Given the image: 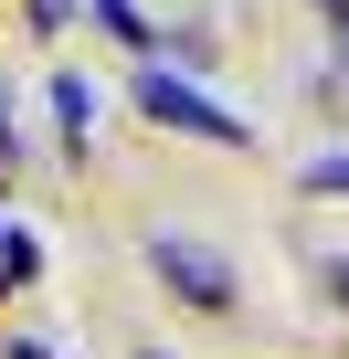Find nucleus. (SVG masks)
<instances>
[{
  "mask_svg": "<svg viewBox=\"0 0 349 359\" xmlns=\"http://www.w3.org/2000/svg\"><path fill=\"white\" fill-rule=\"evenodd\" d=\"M138 116H159V127H180V137H212V148H244L254 127L233 116V106H212L191 74H169V64H148L138 74Z\"/></svg>",
  "mask_w": 349,
  "mask_h": 359,
  "instance_id": "1",
  "label": "nucleus"
},
{
  "mask_svg": "<svg viewBox=\"0 0 349 359\" xmlns=\"http://www.w3.org/2000/svg\"><path fill=\"white\" fill-rule=\"evenodd\" d=\"M148 264L169 275V296H180V306H212V317L233 306V264H223L212 243H191V233H159V243H148Z\"/></svg>",
  "mask_w": 349,
  "mask_h": 359,
  "instance_id": "2",
  "label": "nucleus"
},
{
  "mask_svg": "<svg viewBox=\"0 0 349 359\" xmlns=\"http://www.w3.org/2000/svg\"><path fill=\"white\" fill-rule=\"evenodd\" d=\"M53 127H64V148L96 137V85H85V74H53Z\"/></svg>",
  "mask_w": 349,
  "mask_h": 359,
  "instance_id": "3",
  "label": "nucleus"
},
{
  "mask_svg": "<svg viewBox=\"0 0 349 359\" xmlns=\"http://www.w3.org/2000/svg\"><path fill=\"white\" fill-rule=\"evenodd\" d=\"M85 11H96V22L117 32V43H138V53H159V22L138 11V0H85Z\"/></svg>",
  "mask_w": 349,
  "mask_h": 359,
  "instance_id": "4",
  "label": "nucleus"
},
{
  "mask_svg": "<svg viewBox=\"0 0 349 359\" xmlns=\"http://www.w3.org/2000/svg\"><path fill=\"white\" fill-rule=\"evenodd\" d=\"M32 275H43V243L0 222V296H11V285H32Z\"/></svg>",
  "mask_w": 349,
  "mask_h": 359,
  "instance_id": "5",
  "label": "nucleus"
},
{
  "mask_svg": "<svg viewBox=\"0 0 349 359\" xmlns=\"http://www.w3.org/2000/svg\"><path fill=\"white\" fill-rule=\"evenodd\" d=\"M307 191H338L349 201V158H307Z\"/></svg>",
  "mask_w": 349,
  "mask_h": 359,
  "instance_id": "6",
  "label": "nucleus"
},
{
  "mask_svg": "<svg viewBox=\"0 0 349 359\" xmlns=\"http://www.w3.org/2000/svg\"><path fill=\"white\" fill-rule=\"evenodd\" d=\"M22 11H32V32H64V11H74V0H22Z\"/></svg>",
  "mask_w": 349,
  "mask_h": 359,
  "instance_id": "7",
  "label": "nucleus"
},
{
  "mask_svg": "<svg viewBox=\"0 0 349 359\" xmlns=\"http://www.w3.org/2000/svg\"><path fill=\"white\" fill-rule=\"evenodd\" d=\"M328 22H338V53H349V0H328Z\"/></svg>",
  "mask_w": 349,
  "mask_h": 359,
  "instance_id": "8",
  "label": "nucleus"
},
{
  "mask_svg": "<svg viewBox=\"0 0 349 359\" xmlns=\"http://www.w3.org/2000/svg\"><path fill=\"white\" fill-rule=\"evenodd\" d=\"M328 296H338V306H349V264H328Z\"/></svg>",
  "mask_w": 349,
  "mask_h": 359,
  "instance_id": "9",
  "label": "nucleus"
},
{
  "mask_svg": "<svg viewBox=\"0 0 349 359\" xmlns=\"http://www.w3.org/2000/svg\"><path fill=\"white\" fill-rule=\"evenodd\" d=\"M11 359H53V348H32V338H11Z\"/></svg>",
  "mask_w": 349,
  "mask_h": 359,
  "instance_id": "10",
  "label": "nucleus"
},
{
  "mask_svg": "<svg viewBox=\"0 0 349 359\" xmlns=\"http://www.w3.org/2000/svg\"><path fill=\"white\" fill-rule=\"evenodd\" d=\"M148 359H169V348H148Z\"/></svg>",
  "mask_w": 349,
  "mask_h": 359,
  "instance_id": "11",
  "label": "nucleus"
}]
</instances>
